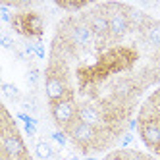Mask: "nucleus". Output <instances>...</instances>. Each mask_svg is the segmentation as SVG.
<instances>
[{"label":"nucleus","mask_w":160,"mask_h":160,"mask_svg":"<svg viewBox=\"0 0 160 160\" xmlns=\"http://www.w3.org/2000/svg\"><path fill=\"white\" fill-rule=\"evenodd\" d=\"M0 18H2V21L4 23H12L14 21V16H12V12H10V6L8 4H0Z\"/></svg>","instance_id":"nucleus-15"},{"label":"nucleus","mask_w":160,"mask_h":160,"mask_svg":"<svg viewBox=\"0 0 160 160\" xmlns=\"http://www.w3.org/2000/svg\"><path fill=\"white\" fill-rule=\"evenodd\" d=\"M37 120L35 118H29V122L25 123V131H27V135H31V137H35L37 135Z\"/></svg>","instance_id":"nucleus-19"},{"label":"nucleus","mask_w":160,"mask_h":160,"mask_svg":"<svg viewBox=\"0 0 160 160\" xmlns=\"http://www.w3.org/2000/svg\"><path fill=\"white\" fill-rule=\"evenodd\" d=\"M0 44H2L4 48H8V50H12L14 47H16V42H14V39L8 35V33H0Z\"/></svg>","instance_id":"nucleus-16"},{"label":"nucleus","mask_w":160,"mask_h":160,"mask_svg":"<svg viewBox=\"0 0 160 160\" xmlns=\"http://www.w3.org/2000/svg\"><path fill=\"white\" fill-rule=\"evenodd\" d=\"M112 93L118 100H125L128 97H131L135 93V85H133V81H129V79H118V81L114 83V87H112Z\"/></svg>","instance_id":"nucleus-9"},{"label":"nucleus","mask_w":160,"mask_h":160,"mask_svg":"<svg viewBox=\"0 0 160 160\" xmlns=\"http://www.w3.org/2000/svg\"><path fill=\"white\" fill-rule=\"evenodd\" d=\"M21 108H23L25 114H35L37 112V102H35V98H31V97L23 98V100H21Z\"/></svg>","instance_id":"nucleus-14"},{"label":"nucleus","mask_w":160,"mask_h":160,"mask_svg":"<svg viewBox=\"0 0 160 160\" xmlns=\"http://www.w3.org/2000/svg\"><path fill=\"white\" fill-rule=\"evenodd\" d=\"M35 154H37L41 160H50V158L54 156L50 143H47L44 139H39V141L35 143Z\"/></svg>","instance_id":"nucleus-11"},{"label":"nucleus","mask_w":160,"mask_h":160,"mask_svg":"<svg viewBox=\"0 0 160 160\" xmlns=\"http://www.w3.org/2000/svg\"><path fill=\"white\" fill-rule=\"evenodd\" d=\"M68 39L72 41L73 47H89L95 39V33L91 29V25L87 21H72L70 23V31H68Z\"/></svg>","instance_id":"nucleus-4"},{"label":"nucleus","mask_w":160,"mask_h":160,"mask_svg":"<svg viewBox=\"0 0 160 160\" xmlns=\"http://www.w3.org/2000/svg\"><path fill=\"white\" fill-rule=\"evenodd\" d=\"M87 23L91 25V29H93V33H95L97 37L104 39L106 35H110V21H108V18L102 14V12L91 14V16L87 18Z\"/></svg>","instance_id":"nucleus-8"},{"label":"nucleus","mask_w":160,"mask_h":160,"mask_svg":"<svg viewBox=\"0 0 160 160\" xmlns=\"http://www.w3.org/2000/svg\"><path fill=\"white\" fill-rule=\"evenodd\" d=\"M77 120H81L83 123L91 125V128H98V125L104 123V116H102V112L93 106V104H83L77 108Z\"/></svg>","instance_id":"nucleus-7"},{"label":"nucleus","mask_w":160,"mask_h":160,"mask_svg":"<svg viewBox=\"0 0 160 160\" xmlns=\"http://www.w3.org/2000/svg\"><path fill=\"white\" fill-rule=\"evenodd\" d=\"M37 81H39V70H37V68H29V72H27V83L31 87H35Z\"/></svg>","instance_id":"nucleus-17"},{"label":"nucleus","mask_w":160,"mask_h":160,"mask_svg":"<svg viewBox=\"0 0 160 160\" xmlns=\"http://www.w3.org/2000/svg\"><path fill=\"white\" fill-rule=\"evenodd\" d=\"M50 135H52V139L58 143L60 147H66V145H68V137H66V133H64V131H52Z\"/></svg>","instance_id":"nucleus-18"},{"label":"nucleus","mask_w":160,"mask_h":160,"mask_svg":"<svg viewBox=\"0 0 160 160\" xmlns=\"http://www.w3.org/2000/svg\"><path fill=\"white\" fill-rule=\"evenodd\" d=\"M58 8H62V10H70V12H77V10H83V8H87L89 4L87 2H58L56 4Z\"/></svg>","instance_id":"nucleus-13"},{"label":"nucleus","mask_w":160,"mask_h":160,"mask_svg":"<svg viewBox=\"0 0 160 160\" xmlns=\"http://www.w3.org/2000/svg\"><path fill=\"white\" fill-rule=\"evenodd\" d=\"M156 97H158V98H160V89H158V93H156Z\"/></svg>","instance_id":"nucleus-24"},{"label":"nucleus","mask_w":160,"mask_h":160,"mask_svg":"<svg viewBox=\"0 0 160 160\" xmlns=\"http://www.w3.org/2000/svg\"><path fill=\"white\" fill-rule=\"evenodd\" d=\"M50 112H52V118L54 122L60 125V128H68L72 122L77 120V108H75V102L73 98H64V100H58V102H52L50 104Z\"/></svg>","instance_id":"nucleus-1"},{"label":"nucleus","mask_w":160,"mask_h":160,"mask_svg":"<svg viewBox=\"0 0 160 160\" xmlns=\"http://www.w3.org/2000/svg\"><path fill=\"white\" fill-rule=\"evenodd\" d=\"M64 160H81V158H79L77 154H70V156H66Z\"/></svg>","instance_id":"nucleus-22"},{"label":"nucleus","mask_w":160,"mask_h":160,"mask_svg":"<svg viewBox=\"0 0 160 160\" xmlns=\"http://www.w3.org/2000/svg\"><path fill=\"white\" fill-rule=\"evenodd\" d=\"M85 160H97V158H93V156H87V158H85Z\"/></svg>","instance_id":"nucleus-23"},{"label":"nucleus","mask_w":160,"mask_h":160,"mask_svg":"<svg viewBox=\"0 0 160 160\" xmlns=\"http://www.w3.org/2000/svg\"><path fill=\"white\" fill-rule=\"evenodd\" d=\"M44 91H47V97L52 102H58L64 98H70L68 97V89L64 83V77L60 72H56L54 68H48V73H47V81H44Z\"/></svg>","instance_id":"nucleus-2"},{"label":"nucleus","mask_w":160,"mask_h":160,"mask_svg":"<svg viewBox=\"0 0 160 160\" xmlns=\"http://www.w3.org/2000/svg\"><path fill=\"white\" fill-rule=\"evenodd\" d=\"M2 152L8 154L10 160H19L27 154V148L18 131H2Z\"/></svg>","instance_id":"nucleus-5"},{"label":"nucleus","mask_w":160,"mask_h":160,"mask_svg":"<svg viewBox=\"0 0 160 160\" xmlns=\"http://www.w3.org/2000/svg\"><path fill=\"white\" fill-rule=\"evenodd\" d=\"M2 93H4V97H6L8 100H12V102H18V100L21 98L19 89H18L16 85H12V83H2Z\"/></svg>","instance_id":"nucleus-12"},{"label":"nucleus","mask_w":160,"mask_h":160,"mask_svg":"<svg viewBox=\"0 0 160 160\" xmlns=\"http://www.w3.org/2000/svg\"><path fill=\"white\" fill-rule=\"evenodd\" d=\"M33 44H35V54H37V58H44V56H47V54H44V47H42V44L37 41V42H33Z\"/></svg>","instance_id":"nucleus-21"},{"label":"nucleus","mask_w":160,"mask_h":160,"mask_svg":"<svg viewBox=\"0 0 160 160\" xmlns=\"http://www.w3.org/2000/svg\"><path fill=\"white\" fill-rule=\"evenodd\" d=\"M66 131H68V135L72 137V141H73L75 145H79V147H87V145H91V143H95V139H97L95 128H91V125L83 123L81 120L72 122V123L66 128Z\"/></svg>","instance_id":"nucleus-3"},{"label":"nucleus","mask_w":160,"mask_h":160,"mask_svg":"<svg viewBox=\"0 0 160 160\" xmlns=\"http://www.w3.org/2000/svg\"><path fill=\"white\" fill-rule=\"evenodd\" d=\"M143 37L145 41L154 48H160V23L158 21H148V25L143 29Z\"/></svg>","instance_id":"nucleus-10"},{"label":"nucleus","mask_w":160,"mask_h":160,"mask_svg":"<svg viewBox=\"0 0 160 160\" xmlns=\"http://www.w3.org/2000/svg\"><path fill=\"white\" fill-rule=\"evenodd\" d=\"M139 131H141V139L152 148V151L160 152V122L151 120V122H143L139 123Z\"/></svg>","instance_id":"nucleus-6"},{"label":"nucleus","mask_w":160,"mask_h":160,"mask_svg":"<svg viewBox=\"0 0 160 160\" xmlns=\"http://www.w3.org/2000/svg\"><path fill=\"white\" fill-rule=\"evenodd\" d=\"M133 143V131H123L122 133V139H120V145L125 148V147H129Z\"/></svg>","instance_id":"nucleus-20"}]
</instances>
